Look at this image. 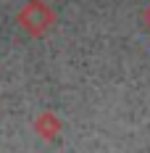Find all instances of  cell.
<instances>
[{"label": "cell", "instance_id": "cell-2", "mask_svg": "<svg viewBox=\"0 0 150 153\" xmlns=\"http://www.w3.org/2000/svg\"><path fill=\"white\" fill-rule=\"evenodd\" d=\"M34 129H37V135L42 140H55L61 135V129H63V124L55 114H42V116H37V122H34Z\"/></svg>", "mask_w": 150, "mask_h": 153}, {"label": "cell", "instance_id": "cell-1", "mask_svg": "<svg viewBox=\"0 0 150 153\" xmlns=\"http://www.w3.org/2000/svg\"><path fill=\"white\" fill-rule=\"evenodd\" d=\"M53 24H55V11L42 0H29L18 13V27L32 37H42Z\"/></svg>", "mask_w": 150, "mask_h": 153}]
</instances>
